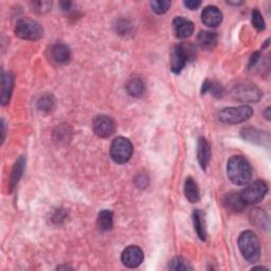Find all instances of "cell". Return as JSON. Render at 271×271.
<instances>
[{
	"label": "cell",
	"instance_id": "5b68a950",
	"mask_svg": "<svg viewBox=\"0 0 271 271\" xmlns=\"http://www.w3.org/2000/svg\"><path fill=\"white\" fill-rule=\"evenodd\" d=\"M15 34L26 40H38L42 38L44 29L36 20L30 18H24L16 24Z\"/></svg>",
	"mask_w": 271,
	"mask_h": 271
},
{
	"label": "cell",
	"instance_id": "7c38bea8",
	"mask_svg": "<svg viewBox=\"0 0 271 271\" xmlns=\"http://www.w3.org/2000/svg\"><path fill=\"white\" fill-rule=\"evenodd\" d=\"M173 29L176 38L186 40L194 33V24L182 16H178L173 20Z\"/></svg>",
	"mask_w": 271,
	"mask_h": 271
},
{
	"label": "cell",
	"instance_id": "4fadbf2b",
	"mask_svg": "<svg viewBox=\"0 0 271 271\" xmlns=\"http://www.w3.org/2000/svg\"><path fill=\"white\" fill-rule=\"evenodd\" d=\"M202 22L210 28H216L222 22V13L218 6H208L202 13Z\"/></svg>",
	"mask_w": 271,
	"mask_h": 271
},
{
	"label": "cell",
	"instance_id": "30bf717a",
	"mask_svg": "<svg viewBox=\"0 0 271 271\" xmlns=\"http://www.w3.org/2000/svg\"><path fill=\"white\" fill-rule=\"evenodd\" d=\"M122 263L128 268L139 267L144 260V254L138 246H130L122 252Z\"/></svg>",
	"mask_w": 271,
	"mask_h": 271
},
{
	"label": "cell",
	"instance_id": "277c9868",
	"mask_svg": "<svg viewBox=\"0 0 271 271\" xmlns=\"http://www.w3.org/2000/svg\"><path fill=\"white\" fill-rule=\"evenodd\" d=\"M194 48L190 44H179V46L174 47V49L170 52V70L174 74H178L182 71L186 64L188 60L193 58L194 56Z\"/></svg>",
	"mask_w": 271,
	"mask_h": 271
},
{
	"label": "cell",
	"instance_id": "83f0119b",
	"mask_svg": "<svg viewBox=\"0 0 271 271\" xmlns=\"http://www.w3.org/2000/svg\"><path fill=\"white\" fill-rule=\"evenodd\" d=\"M134 184L141 188H146L150 184L148 177L144 174H140L137 177H134Z\"/></svg>",
	"mask_w": 271,
	"mask_h": 271
},
{
	"label": "cell",
	"instance_id": "8fae6325",
	"mask_svg": "<svg viewBox=\"0 0 271 271\" xmlns=\"http://www.w3.org/2000/svg\"><path fill=\"white\" fill-rule=\"evenodd\" d=\"M240 134L245 140L258 144V146H269L270 143V136L268 132L250 128V126L249 128H242Z\"/></svg>",
	"mask_w": 271,
	"mask_h": 271
},
{
	"label": "cell",
	"instance_id": "6da1fadb",
	"mask_svg": "<svg viewBox=\"0 0 271 271\" xmlns=\"http://www.w3.org/2000/svg\"><path fill=\"white\" fill-rule=\"evenodd\" d=\"M227 175L236 186H246L252 178V168L246 158L233 156L228 160Z\"/></svg>",
	"mask_w": 271,
	"mask_h": 271
},
{
	"label": "cell",
	"instance_id": "d6986e66",
	"mask_svg": "<svg viewBox=\"0 0 271 271\" xmlns=\"http://www.w3.org/2000/svg\"><path fill=\"white\" fill-rule=\"evenodd\" d=\"M197 40L202 49L212 50L218 44V34L212 31H202L198 34Z\"/></svg>",
	"mask_w": 271,
	"mask_h": 271
},
{
	"label": "cell",
	"instance_id": "e0dca14e",
	"mask_svg": "<svg viewBox=\"0 0 271 271\" xmlns=\"http://www.w3.org/2000/svg\"><path fill=\"white\" fill-rule=\"evenodd\" d=\"M224 204L228 210H230L232 212H240L244 210V208H245V206H246L242 200L240 194L236 193V192L229 193L224 196Z\"/></svg>",
	"mask_w": 271,
	"mask_h": 271
},
{
	"label": "cell",
	"instance_id": "484cf974",
	"mask_svg": "<svg viewBox=\"0 0 271 271\" xmlns=\"http://www.w3.org/2000/svg\"><path fill=\"white\" fill-rule=\"evenodd\" d=\"M251 20H252V24H254V26L258 31L265 30V28H266L265 20H264L263 16H262L260 12L258 10H256H256L252 11Z\"/></svg>",
	"mask_w": 271,
	"mask_h": 271
},
{
	"label": "cell",
	"instance_id": "ba28073f",
	"mask_svg": "<svg viewBox=\"0 0 271 271\" xmlns=\"http://www.w3.org/2000/svg\"><path fill=\"white\" fill-rule=\"evenodd\" d=\"M234 98L240 102H258L262 98V92L254 84H240L232 90Z\"/></svg>",
	"mask_w": 271,
	"mask_h": 271
},
{
	"label": "cell",
	"instance_id": "ffe728a7",
	"mask_svg": "<svg viewBox=\"0 0 271 271\" xmlns=\"http://www.w3.org/2000/svg\"><path fill=\"white\" fill-rule=\"evenodd\" d=\"M114 226V213L110 210H102L98 216V227L102 232L110 231Z\"/></svg>",
	"mask_w": 271,
	"mask_h": 271
},
{
	"label": "cell",
	"instance_id": "8992f818",
	"mask_svg": "<svg viewBox=\"0 0 271 271\" xmlns=\"http://www.w3.org/2000/svg\"><path fill=\"white\" fill-rule=\"evenodd\" d=\"M134 148L132 142L124 137H116L110 146V156L116 164H124L132 156Z\"/></svg>",
	"mask_w": 271,
	"mask_h": 271
},
{
	"label": "cell",
	"instance_id": "836d02e7",
	"mask_svg": "<svg viewBox=\"0 0 271 271\" xmlns=\"http://www.w3.org/2000/svg\"><path fill=\"white\" fill-rule=\"evenodd\" d=\"M270 112H271L270 110V107H268L267 110H266V112H265V114H264V116H266L267 120H270Z\"/></svg>",
	"mask_w": 271,
	"mask_h": 271
},
{
	"label": "cell",
	"instance_id": "cb8c5ba5",
	"mask_svg": "<svg viewBox=\"0 0 271 271\" xmlns=\"http://www.w3.org/2000/svg\"><path fill=\"white\" fill-rule=\"evenodd\" d=\"M38 108L42 112L49 114L53 112L54 108H56V98L52 94L42 96L38 102Z\"/></svg>",
	"mask_w": 271,
	"mask_h": 271
},
{
	"label": "cell",
	"instance_id": "f546056e",
	"mask_svg": "<svg viewBox=\"0 0 271 271\" xmlns=\"http://www.w3.org/2000/svg\"><path fill=\"white\" fill-rule=\"evenodd\" d=\"M184 4L188 10H196L200 6L202 2H200V0H186V2H184Z\"/></svg>",
	"mask_w": 271,
	"mask_h": 271
},
{
	"label": "cell",
	"instance_id": "d6a6232c",
	"mask_svg": "<svg viewBox=\"0 0 271 271\" xmlns=\"http://www.w3.org/2000/svg\"><path fill=\"white\" fill-rule=\"evenodd\" d=\"M60 6H62V8H64V10H67V8H70L71 4L70 2H60Z\"/></svg>",
	"mask_w": 271,
	"mask_h": 271
},
{
	"label": "cell",
	"instance_id": "4dcf8cb0",
	"mask_svg": "<svg viewBox=\"0 0 271 271\" xmlns=\"http://www.w3.org/2000/svg\"><path fill=\"white\" fill-rule=\"evenodd\" d=\"M260 58V52H256V53L252 54V56L250 58V62H249V68L254 67L258 64Z\"/></svg>",
	"mask_w": 271,
	"mask_h": 271
},
{
	"label": "cell",
	"instance_id": "e575fe53",
	"mask_svg": "<svg viewBox=\"0 0 271 271\" xmlns=\"http://www.w3.org/2000/svg\"><path fill=\"white\" fill-rule=\"evenodd\" d=\"M227 4H233V6H240V4H242V2H227Z\"/></svg>",
	"mask_w": 271,
	"mask_h": 271
},
{
	"label": "cell",
	"instance_id": "7a4b0ae2",
	"mask_svg": "<svg viewBox=\"0 0 271 271\" xmlns=\"http://www.w3.org/2000/svg\"><path fill=\"white\" fill-rule=\"evenodd\" d=\"M238 248L242 256L249 263H256L260 256V242L256 234L244 231L238 238Z\"/></svg>",
	"mask_w": 271,
	"mask_h": 271
},
{
	"label": "cell",
	"instance_id": "9a60e30c",
	"mask_svg": "<svg viewBox=\"0 0 271 271\" xmlns=\"http://www.w3.org/2000/svg\"><path fill=\"white\" fill-rule=\"evenodd\" d=\"M52 60L58 65H65L71 58V51L68 46L64 44H54L51 50Z\"/></svg>",
	"mask_w": 271,
	"mask_h": 271
},
{
	"label": "cell",
	"instance_id": "ac0fdd59",
	"mask_svg": "<svg viewBox=\"0 0 271 271\" xmlns=\"http://www.w3.org/2000/svg\"><path fill=\"white\" fill-rule=\"evenodd\" d=\"M184 195L190 202H198L200 200V188L192 177H188L184 182Z\"/></svg>",
	"mask_w": 271,
	"mask_h": 271
},
{
	"label": "cell",
	"instance_id": "f1b7e54d",
	"mask_svg": "<svg viewBox=\"0 0 271 271\" xmlns=\"http://www.w3.org/2000/svg\"><path fill=\"white\" fill-rule=\"evenodd\" d=\"M50 6H52V4L49 2H34L33 8L35 11H38L40 13H44L48 11Z\"/></svg>",
	"mask_w": 271,
	"mask_h": 271
},
{
	"label": "cell",
	"instance_id": "3957f363",
	"mask_svg": "<svg viewBox=\"0 0 271 271\" xmlns=\"http://www.w3.org/2000/svg\"><path fill=\"white\" fill-rule=\"evenodd\" d=\"M254 110L248 105H242L238 107H227L218 112V119L226 124H240L250 119Z\"/></svg>",
	"mask_w": 271,
	"mask_h": 271
},
{
	"label": "cell",
	"instance_id": "5bb4252c",
	"mask_svg": "<svg viewBox=\"0 0 271 271\" xmlns=\"http://www.w3.org/2000/svg\"><path fill=\"white\" fill-rule=\"evenodd\" d=\"M197 158H198V162H200L202 168L206 170L210 164L211 146H210L209 142H208L204 138H200V140H198Z\"/></svg>",
	"mask_w": 271,
	"mask_h": 271
},
{
	"label": "cell",
	"instance_id": "4316f807",
	"mask_svg": "<svg viewBox=\"0 0 271 271\" xmlns=\"http://www.w3.org/2000/svg\"><path fill=\"white\" fill-rule=\"evenodd\" d=\"M150 6L152 11L158 15H162L168 11L170 8V2H166V0H161V2H152Z\"/></svg>",
	"mask_w": 271,
	"mask_h": 271
},
{
	"label": "cell",
	"instance_id": "2e32d148",
	"mask_svg": "<svg viewBox=\"0 0 271 271\" xmlns=\"http://www.w3.org/2000/svg\"><path fill=\"white\" fill-rule=\"evenodd\" d=\"M14 88V76L11 72L4 74L2 76V104L4 106L8 103Z\"/></svg>",
	"mask_w": 271,
	"mask_h": 271
},
{
	"label": "cell",
	"instance_id": "1f68e13d",
	"mask_svg": "<svg viewBox=\"0 0 271 271\" xmlns=\"http://www.w3.org/2000/svg\"><path fill=\"white\" fill-rule=\"evenodd\" d=\"M211 86H212V83L210 82V80H204V83L202 84V94H206L208 92H210Z\"/></svg>",
	"mask_w": 271,
	"mask_h": 271
},
{
	"label": "cell",
	"instance_id": "9c48e42d",
	"mask_svg": "<svg viewBox=\"0 0 271 271\" xmlns=\"http://www.w3.org/2000/svg\"><path fill=\"white\" fill-rule=\"evenodd\" d=\"M92 128L98 137L108 138L114 134L116 123L110 116L101 114L94 118L92 123Z\"/></svg>",
	"mask_w": 271,
	"mask_h": 271
},
{
	"label": "cell",
	"instance_id": "52a82bcc",
	"mask_svg": "<svg viewBox=\"0 0 271 271\" xmlns=\"http://www.w3.org/2000/svg\"><path fill=\"white\" fill-rule=\"evenodd\" d=\"M267 192V184L263 180H256V182L247 186L240 194L245 204H256L264 200Z\"/></svg>",
	"mask_w": 271,
	"mask_h": 271
},
{
	"label": "cell",
	"instance_id": "603a6c76",
	"mask_svg": "<svg viewBox=\"0 0 271 271\" xmlns=\"http://www.w3.org/2000/svg\"><path fill=\"white\" fill-rule=\"evenodd\" d=\"M24 164H26L24 157H20V159H18L15 162V164H14L13 170H12L11 178H10L11 191L17 186V184L20 182V178L22 176V173H24Z\"/></svg>",
	"mask_w": 271,
	"mask_h": 271
},
{
	"label": "cell",
	"instance_id": "44dd1931",
	"mask_svg": "<svg viewBox=\"0 0 271 271\" xmlns=\"http://www.w3.org/2000/svg\"><path fill=\"white\" fill-rule=\"evenodd\" d=\"M193 222H194V228L196 230L198 238H200L202 240H206V222H204V216L200 210L194 211Z\"/></svg>",
	"mask_w": 271,
	"mask_h": 271
},
{
	"label": "cell",
	"instance_id": "d590c367",
	"mask_svg": "<svg viewBox=\"0 0 271 271\" xmlns=\"http://www.w3.org/2000/svg\"><path fill=\"white\" fill-rule=\"evenodd\" d=\"M254 269H266V268H264V267H254ZM267 270V269H266Z\"/></svg>",
	"mask_w": 271,
	"mask_h": 271
},
{
	"label": "cell",
	"instance_id": "7402d4cb",
	"mask_svg": "<svg viewBox=\"0 0 271 271\" xmlns=\"http://www.w3.org/2000/svg\"><path fill=\"white\" fill-rule=\"evenodd\" d=\"M126 90L130 94V96L134 98H140L143 96L144 92H146V86L142 82V80L139 78H130L128 84H126Z\"/></svg>",
	"mask_w": 271,
	"mask_h": 271
},
{
	"label": "cell",
	"instance_id": "d4e9b609",
	"mask_svg": "<svg viewBox=\"0 0 271 271\" xmlns=\"http://www.w3.org/2000/svg\"><path fill=\"white\" fill-rule=\"evenodd\" d=\"M168 268L170 270H192L193 267L190 265L188 262L182 258H174L170 262Z\"/></svg>",
	"mask_w": 271,
	"mask_h": 271
}]
</instances>
